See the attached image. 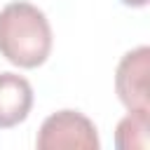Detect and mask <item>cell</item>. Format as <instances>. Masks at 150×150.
I'll return each mask as SVG.
<instances>
[{"label":"cell","instance_id":"cell-1","mask_svg":"<svg viewBox=\"0 0 150 150\" xmlns=\"http://www.w3.org/2000/svg\"><path fill=\"white\" fill-rule=\"evenodd\" d=\"M52 52V28L42 9L9 2L0 9V54L19 68H38Z\"/></svg>","mask_w":150,"mask_h":150},{"label":"cell","instance_id":"cell-2","mask_svg":"<svg viewBox=\"0 0 150 150\" xmlns=\"http://www.w3.org/2000/svg\"><path fill=\"white\" fill-rule=\"evenodd\" d=\"M35 145L40 150H61V148H77V150H98V134L89 117L77 110H59L49 115L40 131Z\"/></svg>","mask_w":150,"mask_h":150},{"label":"cell","instance_id":"cell-3","mask_svg":"<svg viewBox=\"0 0 150 150\" xmlns=\"http://www.w3.org/2000/svg\"><path fill=\"white\" fill-rule=\"evenodd\" d=\"M148 73H150V49L145 45L127 52L120 59L115 70V91L127 110L150 112Z\"/></svg>","mask_w":150,"mask_h":150},{"label":"cell","instance_id":"cell-4","mask_svg":"<svg viewBox=\"0 0 150 150\" xmlns=\"http://www.w3.org/2000/svg\"><path fill=\"white\" fill-rule=\"evenodd\" d=\"M33 108V87L16 73H0V129L16 127Z\"/></svg>","mask_w":150,"mask_h":150},{"label":"cell","instance_id":"cell-5","mask_svg":"<svg viewBox=\"0 0 150 150\" xmlns=\"http://www.w3.org/2000/svg\"><path fill=\"white\" fill-rule=\"evenodd\" d=\"M148 131H150V112L129 110V115L117 122L115 145L120 150H148L150 145Z\"/></svg>","mask_w":150,"mask_h":150},{"label":"cell","instance_id":"cell-6","mask_svg":"<svg viewBox=\"0 0 150 150\" xmlns=\"http://www.w3.org/2000/svg\"><path fill=\"white\" fill-rule=\"evenodd\" d=\"M124 5H129V7H145L148 5V0H122Z\"/></svg>","mask_w":150,"mask_h":150}]
</instances>
